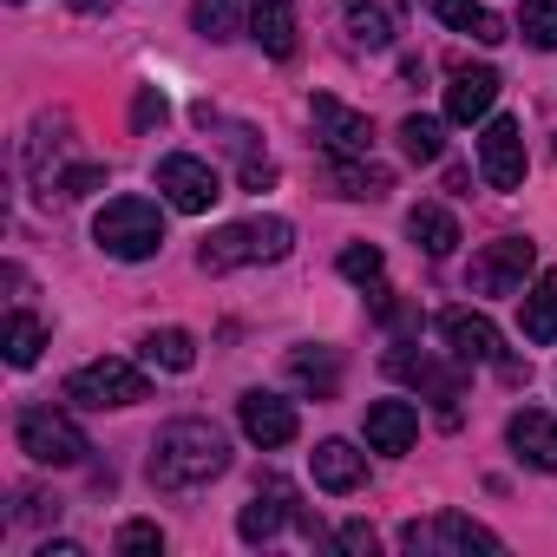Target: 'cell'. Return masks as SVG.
I'll use <instances>...</instances> for the list:
<instances>
[{
	"label": "cell",
	"mask_w": 557,
	"mask_h": 557,
	"mask_svg": "<svg viewBox=\"0 0 557 557\" xmlns=\"http://www.w3.org/2000/svg\"><path fill=\"white\" fill-rule=\"evenodd\" d=\"M14 440H21V453H27L34 466H79V459L92 453L86 433H79V420L60 413V407H21Z\"/></svg>",
	"instance_id": "5b68a950"
},
{
	"label": "cell",
	"mask_w": 557,
	"mask_h": 557,
	"mask_svg": "<svg viewBox=\"0 0 557 557\" xmlns=\"http://www.w3.org/2000/svg\"><path fill=\"white\" fill-rule=\"evenodd\" d=\"M21 518H34V524H40V518H60V505H47L40 492H21Z\"/></svg>",
	"instance_id": "74e56055"
},
{
	"label": "cell",
	"mask_w": 557,
	"mask_h": 557,
	"mask_svg": "<svg viewBox=\"0 0 557 557\" xmlns=\"http://www.w3.org/2000/svg\"><path fill=\"white\" fill-rule=\"evenodd\" d=\"M492 106H498V73L492 66H459L453 86H446V119L479 125V119H492Z\"/></svg>",
	"instance_id": "2e32d148"
},
{
	"label": "cell",
	"mask_w": 557,
	"mask_h": 557,
	"mask_svg": "<svg viewBox=\"0 0 557 557\" xmlns=\"http://www.w3.org/2000/svg\"><path fill=\"white\" fill-rule=\"evenodd\" d=\"M34 557H86V550H79V544H66V537H60V544H40V550H34Z\"/></svg>",
	"instance_id": "f35d334b"
},
{
	"label": "cell",
	"mask_w": 557,
	"mask_h": 557,
	"mask_svg": "<svg viewBox=\"0 0 557 557\" xmlns=\"http://www.w3.org/2000/svg\"><path fill=\"white\" fill-rule=\"evenodd\" d=\"M400 550H413V557H472V550H485L492 557V550H505V537L485 531L466 511H433V518L400 524Z\"/></svg>",
	"instance_id": "277c9868"
},
{
	"label": "cell",
	"mask_w": 557,
	"mask_h": 557,
	"mask_svg": "<svg viewBox=\"0 0 557 557\" xmlns=\"http://www.w3.org/2000/svg\"><path fill=\"white\" fill-rule=\"evenodd\" d=\"M66 400H73V407H92V413H106V407H138V400H151V381H145V368H132V361H86V368L66 374Z\"/></svg>",
	"instance_id": "8992f818"
},
{
	"label": "cell",
	"mask_w": 557,
	"mask_h": 557,
	"mask_svg": "<svg viewBox=\"0 0 557 557\" xmlns=\"http://www.w3.org/2000/svg\"><path fill=\"white\" fill-rule=\"evenodd\" d=\"M92 243L119 262H151L164 249V210L151 197H112L99 216H92Z\"/></svg>",
	"instance_id": "3957f363"
},
{
	"label": "cell",
	"mask_w": 557,
	"mask_h": 557,
	"mask_svg": "<svg viewBox=\"0 0 557 557\" xmlns=\"http://www.w3.org/2000/svg\"><path fill=\"white\" fill-rule=\"evenodd\" d=\"M106 184V164H73L66 177H60V197H92Z\"/></svg>",
	"instance_id": "e575fe53"
},
{
	"label": "cell",
	"mask_w": 557,
	"mask_h": 557,
	"mask_svg": "<svg viewBox=\"0 0 557 557\" xmlns=\"http://www.w3.org/2000/svg\"><path fill=\"white\" fill-rule=\"evenodd\" d=\"M79 14H112V0H73Z\"/></svg>",
	"instance_id": "ab89813d"
},
{
	"label": "cell",
	"mask_w": 557,
	"mask_h": 557,
	"mask_svg": "<svg viewBox=\"0 0 557 557\" xmlns=\"http://www.w3.org/2000/svg\"><path fill=\"white\" fill-rule=\"evenodd\" d=\"M289 381H296L302 394H315V400H335V387H342L335 348H296V355H289Z\"/></svg>",
	"instance_id": "d4e9b609"
},
{
	"label": "cell",
	"mask_w": 557,
	"mask_h": 557,
	"mask_svg": "<svg viewBox=\"0 0 557 557\" xmlns=\"http://www.w3.org/2000/svg\"><path fill=\"white\" fill-rule=\"evenodd\" d=\"M342 21H348V40H355V47H368V53L394 47V34H400L387 0H348V8H342Z\"/></svg>",
	"instance_id": "cb8c5ba5"
},
{
	"label": "cell",
	"mask_w": 557,
	"mask_h": 557,
	"mask_svg": "<svg viewBox=\"0 0 557 557\" xmlns=\"http://www.w3.org/2000/svg\"><path fill=\"white\" fill-rule=\"evenodd\" d=\"M433 329H440L446 355H453V361H466V368H472V361H492V368L505 361V348H498V329H492L479 309H440V322H433Z\"/></svg>",
	"instance_id": "7c38bea8"
},
{
	"label": "cell",
	"mask_w": 557,
	"mask_h": 557,
	"mask_svg": "<svg viewBox=\"0 0 557 557\" xmlns=\"http://www.w3.org/2000/svg\"><path fill=\"white\" fill-rule=\"evenodd\" d=\"M236 426L249 433V446H262V453H275V446H289L296 440V407L283 400V394H243L236 400Z\"/></svg>",
	"instance_id": "4fadbf2b"
},
{
	"label": "cell",
	"mask_w": 557,
	"mask_h": 557,
	"mask_svg": "<svg viewBox=\"0 0 557 557\" xmlns=\"http://www.w3.org/2000/svg\"><path fill=\"white\" fill-rule=\"evenodd\" d=\"M524 342H537V348L557 342V269H544L524 296Z\"/></svg>",
	"instance_id": "484cf974"
},
{
	"label": "cell",
	"mask_w": 557,
	"mask_h": 557,
	"mask_svg": "<svg viewBox=\"0 0 557 557\" xmlns=\"http://www.w3.org/2000/svg\"><path fill=\"white\" fill-rule=\"evenodd\" d=\"M420 440V413L407 400H374L368 407V446L374 453H407Z\"/></svg>",
	"instance_id": "ffe728a7"
},
{
	"label": "cell",
	"mask_w": 557,
	"mask_h": 557,
	"mask_svg": "<svg viewBox=\"0 0 557 557\" xmlns=\"http://www.w3.org/2000/svg\"><path fill=\"white\" fill-rule=\"evenodd\" d=\"M289 249H296V223L289 216H243V223H223L197 249V269L203 275H230V269H249V262H283Z\"/></svg>",
	"instance_id": "7a4b0ae2"
},
{
	"label": "cell",
	"mask_w": 557,
	"mask_h": 557,
	"mask_svg": "<svg viewBox=\"0 0 557 557\" xmlns=\"http://www.w3.org/2000/svg\"><path fill=\"white\" fill-rule=\"evenodd\" d=\"M479 177L492 190H518L524 184V132H518V119H485V132H479Z\"/></svg>",
	"instance_id": "8fae6325"
},
{
	"label": "cell",
	"mask_w": 557,
	"mask_h": 557,
	"mask_svg": "<svg viewBox=\"0 0 557 557\" xmlns=\"http://www.w3.org/2000/svg\"><path fill=\"white\" fill-rule=\"evenodd\" d=\"M407 236H413L433 262L459 249V223H453V210H446V203H413V210H407Z\"/></svg>",
	"instance_id": "603a6c76"
},
{
	"label": "cell",
	"mask_w": 557,
	"mask_h": 557,
	"mask_svg": "<svg viewBox=\"0 0 557 557\" xmlns=\"http://www.w3.org/2000/svg\"><path fill=\"white\" fill-rule=\"evenodd\" d=\"M315 485L322 492H361L368 485V453H355L348 440H322L315 446Z\"/></svg>",
	"instance_id": "44dd1931"
},
{
	"label": "cell",
	"mask_w": 557,
	"mask_h": 557,
	"mask_svg": "<svg viewBox=\"0 0 557 557\" xmlns=\"http://www.w3.org/2000/svg\"><path fill=\"white\" fill-rule=\"evenodd\" d=\"M66 119H40L34 132H27V171H34V184L53 197L60 190V177H66Z\"/></svg>",
	"instance_id": "ac0fdd59"
},
{
	"label": "cell",
	"mask_w": 557,
	"mask_h": 557,
	"mask_svg": "<svg viewBox=\"0 0 557 557\" xmlns=\"http://www.w3.org/2000/svg\"><path fill=\"white\" fill-rule=\"evenodd\" d=\"M158 190H164V203H171V210H184V216H203V210L223 197L216 171H210L203 158H190V151L158 158Z\"/></svg>",
	"instance_id": "30bf717a"
},
{
	"label": "cell",
	"mask_w": 557,
	"mask_h": 557,
	"mask_svg": "<svg viewBox=\"0 0 557 557\" xmlns=\"http://www.w3.org/2000/svg\"><path fill=\"white\" fill-rule=\"evenodd\" d=\"M335 544H342V550H374V524H342Z\"/></svg>",
	"instance_id": "8d00e7d4"
},
{
	"label": "cell",
	"mask_w": 557,
	"mask_h": 557,
	"mask_svg": "<svg viewBox=\"0 0 557 557\" xmlns=\"http://www.w3.org/2000/svg\"><path fill=\"white\" fill-rule=\"evenodd\" d=\"M505 440H511V453H518L531 472H557V420H550V413L518 407V413L505 420Z\"/></svg>",
	"instance_id": "9a60e30c"
},
{
	"label": "cell",
	"mask_w": 557,
	"mask_h": 557,
	"mask_svg": "<svg viewBox=\"0 0 557 557\" xmlns=\"http://www.w3.org/2000/svg\"><path fill=\"white\" fill-rule=\"evenodd\" d=\"M164 119H171L164 92H158V86H145V92H138V106H132V125H138V132H151V125H164Z\"/></svg>",
	"instance_id": "836d02e7"
},
{
	"label": "cell",
	"mask_w": 557,
	"mask_h": 557,
	"mask_svg": "<svg viewBox=\"0 0 557 557\" xmlns=\"http://www.w3.org/2000/svg\"><path fill=\"white\" fill-rule=\"evenodd\" d=\"M329 184H335V197L381 203V197L394 190V171H387V164H368V158H329Z\"/></svg>",
	"instance_id": "d6986e66"
},
{
	"label": "cell",
	"mask_w": 557,
	"mask_h": 557,
	"mask_svg": "<svg viewBox=\"0 0 557 557\" xmlns=\"http://www.w3.org/2000/svg\"><path fill=\"white\" fill-rule=\"evenodd\" d=\"M518 34L550 53L557 47V0H524V8H518Z\"/></svg>",
	"instance_id": "4dcf8cb0"
},
{
	"label": "cell",
	"mask_w": 557,
	"mask_h": 557,
	"mask_svg": "<svg viewBox=\"0 0 557 557\" xmlns=\"http://www.w3.org/2000/svg\"><path fill=\"white\" fill-rule=\"evenodd\" d=\"M289 518H302V511H296V485L269 472V479L256 485V498L236 511V537H243V544H269ZM302 531H309V537H322V524H315V518H302Z\"/></svg>",
	"instance_id": "ba28073f"
},
{
	"label": "cell",
	"mask_w": 557,
	"mask_h": 557,
	"mask_svg": "<svg viewBox=\"0 0 557 557\" xmlns=\"http://www.w3.org/2000/svg\"><path fill=\"white\" fill-rule=\"evenodd\" d=\"M145 472L158 492H197V485L230 472V440L210 420H171V426H158Z\"/></svg>",
	"instance_id": "6da1fadb"
},
{
	"label": "cell",
	"mask_w": 557,
	"mask_h": 557,
	"mask_svg": "<svg viewBox=\"0 0 557 557\" xmlns=\"http://www.w3.org/2000/svg\"><path fill=\"white\" fill-rule=\"evenodd\" d=\"M138 355H145V368H164V374H190L197 368V342L184 329H151L138 342Z\"/></svg>",
	"instance_id": "4316f807"
},
{
	"label": "cell",
	"mask_w": 557,
	"mask_h": 557,
	"mask_svg": "<svg viewBox=\"0 0 557 557\" xmlns=\"http://www.w3.org/2000/svg\"><path fill=\"white\" fill-rule=\"evenodd\" d=\"M426 14H433L440 27H453V34H472L479 47H498V40H505L498 14H492V8H479V0H426Z\"/></svg>",
	"instance_id": "7402d4cb"
},
{
	"label": "cell",
	"mask_w": 557,
	"mask_h": 557,
	"mask_svg": "<svg viewBox=\"0 0 557 557\" xmlns=\"http://www.w3.org/2000/svg\"><path fill=\"white\" fill-rule=\"evenodd\" d=\"M342 275L348 283H381V249L374 243H348L342 249Z\"/></svg>",
	"instance_id": "1f68e13d"
},
{
	"label": "cell",
	"mask_w": 557,
	"mask_h": 557,
	"mask_svg": "<svg viewBox=\"0 0 557 557\" xmlns=\"http://www.w3.org/2000/svg\"><path fill=\"white\" fill-rule=\"evenodd\" d=\"M400 151H407L413 164H440V151H446V132H440V119H426V112L400 119Z\"/></svg>",
	"instance_id": "f546056e"
},
{
	"label": "cell",
	"mask_w": 557,
	"mask_h": 557,
	"mask_svg": "<svg viewBox=\"0 0 557 557\" xmlns=\"http://www.w3.org/2000/svg\"><path fill=\"white\" fill-rule=\"evenodd\" d=\"M275 184V164L269 158H243V190H269Z\"/></svg>",
	"instance_id": "d590c367"
},
{
	"label": "cell",
	"mask_w": 557,
	"mask_h": 557,
	"mask_svg": "<svg viewBox=\"0 0 557 557\" xmlns=\"http://www.w3.org/2000/svg\"><path fill=\"white\" fill-rule=\"evenodd\" d=\"M119 550H125V557H151V550H164V531H158L151 518H132V524L119 531Z\"/></svg>",
	"instance_id": "d6a6232c"
},
{
	"label": "cell",
	"mask_w": 557,
	"mask_h": 557,
	"mask_svg": "<svg viewBox=\"0 0 557 557\" xmlns=\"http://www.w3.org/2000/svg\"><path fill=\"white\" fill-rule=\"evenodd\" d=\"M387 374H400V381H413V387H426V394L440 400V413H446V420H459V394H466V381H459L453 368H440L433 355H413V348H394V355H387Z\"/></svg>",
	"instance_id": "5bb4252c"
},
{
	"label": "cell",
	"mask_w": 557,
	"mask_h": 557,
	"mask_svg": "<svg viewBox=\"0 0 557 557\" xmlns=\"http://www.w3.org/2000/svg\"><path fill=\"white\" fill-rule=\"evenodd\" d=\"M190 27L203 34V40H236L243 34V0H197V8H190Z\"/></svg>",
	"instance_id": "f1b7e54d"
},
{
	"label": "cell",
	"mask_w": 557,
	"mask_h": 557,
	"mask_svg": "<svg viewBox=\"0 0 557 557\" xmlns=\"http://www.w3.org/2000/svg\"><path fill=\"white\" fill-rule=\"evenodd\" d=\"M309 125H315V138H322L329 158H368L374 151V119L355 112V106H342V99H329V92L309 99Z\"/></svg>",
	"instance_id": "9c48e42d"
},
{
	"label": "cell",
	"mask_w": 557,
	"mask_h": 557,
	"mask_svg": "<svg viewBox=\"0 0 557 557\" xmlns=\"http://www.w3.org/2000/svg\"><path fill=\"white\" fill-rule=\"evenodd\" d=\"M0 348H8V361H14V368H34V361H40V348H47V322H40V315H27V309H14V315H8V329H0Z\"/></svg>",
	"instance_id": "83f0119b"
},
{
	"label": "cell",
	"mask_w": 557,
	"mask_h": 557,
	"mask_svg": "<svg viewBox=\"0 0 557 557\" xmlns=\"http://www.w3.org/2000/svg\"><path fill=\"white\" fill-rule=\"evenodd\" d=\"M531 262H537V243H531V236H498V243H485V249L472 256L466 289H472V296H524Z\"/></svg>",
	"instance_id": "52a82bcc"
},
{
	"label": "cell",
	"mask_w": 557,
	"mask_h": 557,
	"mask_svg": "<svg viewBox=\"0 0 557 557\" xmlns=\"http://www.w3.org/2000/svg\"><path fill=\"white\" fill-rule=\"evenodd\" d=\"M249 40L269 60H296V0H249Z\"/></svg>",
	"instance_id": "e0dca14e"
}]
</instances>
